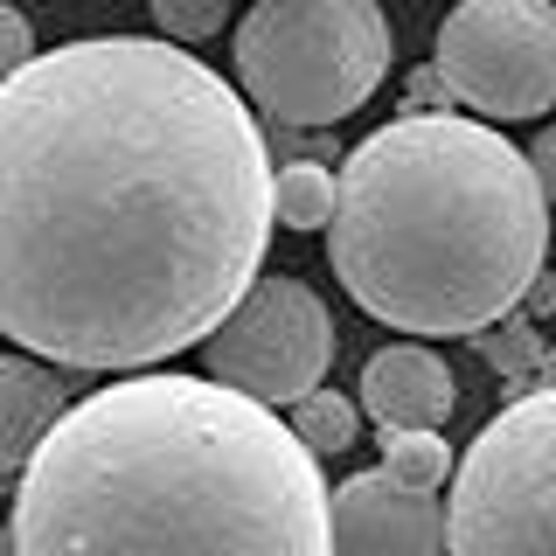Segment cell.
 Listing matches in <instances>:
<instances>
[{"label": "cell", "mask_w": 556, "mask_h": 556, "mask_svg": "<svg viewBox=\"0 0 556 556\" xmlns=\"http://www.w3.org/2000/svg\"><path fill=\"white\" fill-rule=\"evenodd\" d=\"M257 104L167 35H84L0 84V327L84 376L208 341L257 286Z\"/></svg>", "instance_id": "1"}, {"label": "cell", "mask_w": 556, "mask_h": 556, "mask_svg": "<svg viewBox=\"0 0 556 556\" xmlns=\"http://www.w3.org/2000/svg\"><path fill=\"white\" fill-rule=\"evenodd\" d=\"M14 556H334V494L271 404L216 376H126L14 473Z\"/></svg>", "instance_id": "2"}, {"label": "cell", "mask_w": 556, "mask_h": 556, "mask_svg": "<svg viewBox=\"0 0 556 556\" xmlns=\"http://www.w3.org/2000/svg\"><path fill=\"white\" fill-rule=\"evenodd\" d=\"M549 195L494 118L404 112L341 161L327 265L396 334H480L543 278Z\"/></svg>", "instance_id": "3"}, {"label": "cell", "mask_w": 556, "mask_h": 556, "mask_svg": "<svg viewBox=\"0 0 556 556\" xmlns=\"http://www.w3.org/2000/svg\"><path fill=\"white\" fill-rule=\"evenodd\" d=\"M382 0H257L237 22V91L278 126H341L390 77Z\"/></svg>", "instance_id": "4"}, {"label": "cell", "mask_w": 556, "mask_h": 556, "mask_svg": "<svg viewBox=\"0 0 556 556\" xmlns=\"http://www.w3.org/2000/svg\"><path fill=\"white\" fill-rule=\"evenodd\" d=\"M445 556H556V390L486 417L452 473Z\"/></svg>", "instance_id": "5"}, {"label": "cell", "mask_w": 556, "mask_h": 556, "mask_svg": "<svg viewBox=\"0 0 556 556\" xmlns=\"http://www.w3.org/2000/svg\"><path fill=\"white\" fill-rule=\"evenodd\" d=\"M439 70L494 126L556 112V0H459L439 22Z\"/></svg>", "instance_id": "6"}, {"label": "cell", "mask_w": 556, "mask_h": 556, "mask_svg": "<svg viewBox=\"0 0 556 556\" xmlns=\"http://www.w3.org/2000/svg\"><path fill=\"white\" fill-rule=\"evenodd\" d=\"M202 355L216 382H230V390L257 396L271 410H292L334 369V313L292 271L257 278L230 306V320L202 341Z\"/></svg>", "instance_id": "7"}, {"label": "cell", "mask_w": 556, "mask_h": 556, "mask_svg": "<svg viewBox=\"0 0 556 556\" xmlns=\"http://www.w3.org/2000/svg\"><path fill=\"white\" fill-rule=\"evenodd\" d=\"M452 515L439 486H410L390 466L334 486V556H445Z\"/></svg>", "instance_id": "8"}, {"label": "cell", "mask_w": 556, "mask_h": 556, "mask_svg": "<svg viewBox=\"0 0 556 556\" xmlns=\"http://www.w3.org/2000/svg\"><path fill=\"white\" fill-rule=\"evenodd\" d=\"M452 404H459V382H452L445 355L425 341H390L362 362V410L382 431H439Z\"/></svg>", "instance_id": "9"}, {"label": "cell", "mask_w": 556, "mask_h": 556, "mask_svg": "<svg viewBox=\"0 0 556 556\" xmlns=\"http://www.w3.org/2000/svg\"><path fill=\"white\" fill-rule=\"evenodd\" d=\"M0 404H8V425H0V459L22 473V466L35 459V445L49 439V431L63 425V382H56V362L42 369V355H8L0 362Z\"/></svg>", "instance_id": "10"}, {"label": "cell", "mask_w": 556, "mask_h": 556, "mask_svg": "<svg viewBox=\"0 0 556 556\" xmlns=\"http://www.w3.org/2000/svg\"><path fill=\"white\" fill-rule=\"evenodd\" d=\"M341 208V174L320 161H286L278 167V223L286 230H327Z\"/></svg>", "instance_id": "11"}, {"label": "cell", "mask_w": 556, "mask_h": 556, "mask_svg": "<svg viewBox=\"0 0 556 556\" xmlns=\"http://www.w3.org/2000/svg\"><path fill=\"white\" fill-rule=\"evenodd\" d=\"M292 431H300V439L327 459V452H348V445H355L362 410L348 404L341 390H313V396H300V404H292Z\"/></svg>", "instance_id": "12"}, {"label": "cell", "mask_w": 556, "mask_h": 556, "mask_svg": "<svg viewBox=\"0 0 556 556\" xmlns=\"http://www.w3.org/2000/svg\"><path fill=\"white\" fill-rule=\"evenodd\" d=\"M473 348H480V355H486V369H501V376H529L535 369V362H543V334H535V320H529V313H501V320L494 327H480V334H473Z\"/></svg>", "instance_id": "13"}, {"label": "cell", "mask_w": 556, "mask_h": 556, "mask_svg": "<svg viewBox=\"0 0 556 556\" xmlns=\"http://www.w3.org/2000/svg\"><path fill=\"white\" fill-rule=\"evenodd\" d=\"M382 466L410 486H439L452 473V445L445 431H382Z\"/></svg>", "instance_id": "14"}, {"label": "cell", "mask_w": 556, "mask_h": 556, "mask_svg": "<svg viewBox=\"0 0 556 556\" xmlns=\"http://www.w3.org/2000/svg\"><path fill=\"white\" fill-rule=\"evenodd\" d=\"M153 22H161L167 42H208V35H223L230 22V0H153Z\"/></svg>", "instance_id": "15"}, {"label": "cell", "mask_w": 556, "mask_h": 556, "mask_svg": "<svg viewBox=\"0 0 556 556\" xmlns=\"http://www.w3.org/2000/svg\"><path fill=\"white\" fill-rule=\"evenodd\" d=\"M0 49H8V56H0V63H8V77L35 63V28H28V14H22V8L0 14Z\"/></svg>", "instance_id": "16"}, {"label": "cell", "mask_w": 556, "mask_h": 556, "mask_svg": "<svg viewBox=\"0 0 556 556\" xmlns=\"http://www.w3.org/2000/svg\"><path fill=\"white\" fill-rule=\"evenodd\" d=\"M529 161H535V181H543V195H549V208H556V126H543V132H535Z\"/></svg>", "instance_id": "17"}, {"label": "cell", "mask_w": 556, "mask_h": 556, "mask_svg": "<svg viewBox=\"0 0 556 556\" xmlns=\"http://www.w3.org/2000/svg\"><path fill=\"white\" fill-rule=\"evenodd\" d=\"M521 390H556V348H543V362H535V369L515 382V396H521Z\"/></svg>", "instance_id": "18"}]
</instances>
